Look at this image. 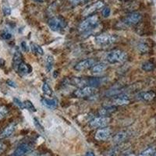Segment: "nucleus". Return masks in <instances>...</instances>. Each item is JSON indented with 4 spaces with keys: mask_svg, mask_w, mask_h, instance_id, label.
Masks as SVG:
<instances>
[{
    "mask_svg": "<svg viewBox=\"0 0 156 156\" xmlns=\"http://www.w3.org/2000/svg\"><path fill=\"white\" fill-rule=\"evenodd\" d=\"M99 23V18L97 15L88 16L87 19H85L79 26V30L83 33H90L91 30H95L98 26Z\"/></svg>",
    "mask_w": 156,
    "mask_h": 156,
    "instance_id": "obj_1",
    "label": "nucleus"
},
{
    "mask_svg": "<svg viewBox=\"0 0 156 156\" xmlns=\"http://www.w3.org/2000/svg\"><path fill=\"white\" fill-rule=\"evenodd\" d=\"M127 53L119 49L112 50L107 55L106 59L109 63L117 64L126 62L127 59Z\"/></svg>",
    "mask_w": 156,
    "mask_h": 156,
    "instance_id": "obj_2",
    "label": "nucleus"
},
{
    "mask_svg": "<svg viewBox=\"0 0 156 156\" xmlns=\"http://www.w3.org/2000/svg\"><path fill=\"white\" fill-rule=\"evenodd\" d=\"M129 97L124 94H118L112 96V98L107 102L105 106H119V105H128L129 103Z\"/></svg>",
    "mask_w": 156,
    "mask_h": 156,
    "instance_id": "obj_3",
    "label": "nucleus"
},
{
    "mask_svg": "<svg viewBox=\"0 0 156 156\" xmlns=\"http://www.w3.org/2000/svg\"><path fill=\"white\" fill-rule=\"evenodd\" d=\"M116 40V36L110 34H101L94 37V41H95V43L98 45H100V46L109 45V44L115 42Z\"/></svg>",
    "mask_w": 156,
    "mask_h": 156,
    "instance_id": "obj_4",
    "label": "nucleus"
},
{
    "mask_svg": "<svg viewBox=\"0 0 156 156\" xmlns=\"http://www.w3.org/2000/svg\"><path fill=\"white\" fill-rule=\"evenodd\" d=\"M48 26L53 31L59 32L66 27V22L62 17L56 16V17H52L48 20Z\"/></svg>",
    "mask_w": 156,
    "mask_h": 156,
    "instance_id": "obj_5",
    "label": "nucleus"
},
{
    "mask_svg": "<svg viewBox=\"0 0 156 156\" xmlns=\"http://www.w3.org/2000/svg\"><path fill=\"white\" fill-rule=\"evenodd\" d=\"M111 119L108 116H98L90 121L89 125L91 128H103L108 126L110 123Z\"/></svg>",
    "mask_w": 156,
    "mask_h": 156,
    "instance_id": "obj_6",
    "label": "nucleus"
},
{
    "mask_svg": "<svg viewBox=\"0 0 156 156\" xmlns=\"http://www.w3.org/2000/svg\"><path fill=\"white\" fill-rule=\"evenodd\" d=\"M96 91V87H90V86H87V87H80V88L76 89L73 92V95L76 98H85L88 97V96L92 95Z\"/></svg>",
    "mask_w": 156,
    "mask_h": 156,
    "instance_id": "obj_7",
    "label": "nucleus"
},
{
    "mask_svg": "<svg viewBox=\"0 0 156 156\" xmlns=\"http://www.w3.org/2000/svg\"><path fill=\"white\" fill-rule=\"evenodd\" d=\"M140 20H141L140 13L134 12L128 14L124 19L122 20V23L126 26H133V25L137 24L140 21Z\"/></svg>",
    "mask_w": 156,
    "mask_h": 156,
    "instance_id": "obj_8",
    "label": "nucleus"
},
{
    "mask_svg": "<svg viewBox=\"0 0 156 156\" xmlns=\"http://www.w3.org/2000/svg\"><path fill=\"white\" fill-rule=\"evenodd\" d=\"M104 5H105V3L103 1H97V2H94L91 5H88L87 8H85V9L82 12V16H89L90 15L94 13V12L98 11V9H101V8L104 7Z\"/></svg>",
    "mask_w": 156,
    "mask_h": 156,
    "instance_id": "obj_9",
    "label": "nucleus"
},
{
    "mask_svg": "<svg viewBox=\"0 0 156 156\" xmlns=\"http://www.w3.org/2000/svg\"><path fill=\"white\" fill-rule=\"evenodd\" d=\"M95 60L93 58H87L76 63L74 66V69L77 71L85 70L87 69H91L95 65Z\"/></svg>",
    "mask_w": 156,
    "mask_h": 156,
    "instance_id": "obj_10",
    "label": "nucleus"
},
{
    "mask_svg": "<svg viewBox=\"0 0 156 156\" xmlns=\"http://www.w3.org/2000/svg\"><path fill=\"white\" fill-rule=\"evenodd\" d=\"M111 134H112V129L109 127H103L96 132L94 137L97 140L101 141V140H105L109 138Z\"/></svg>",
    "mask_w": 156,
    "mask_h": 156,
    "instance_id": "obj_11",
    "label": "nucleus"
},
{
    "mask_svg": "<svg viewBox=\"0 0 156 156\" xmlns=\"http://www.w3.org/2000/svg\"><path fill=\"white\" fill-rule=\"evenodd\" d=\"M156 97L155 92H154L153 90H148V91H142V92L138 93L135 96L136 100L143 101H151L154 99V98Z\"/></svg>",
    "mask_w": 156,
    "mask_h": 156,
    "instance_id": "obj_12",
    "label": "nucleus"
},
{
    "mask_svg": "<svg viewBox=\"0 0 156 156\" xmlns=\"http://www.w3.org/2000/svg\"><path fill=\"white\" fill-rule=\"evenodd\" d=\"M32 147L30 144H27V143H24V144H20L16 147V149L13 151L12 156H24L25 154H27V153L30 152L31 151Z\"/></svg>",
    "mask_w": 156,
    "mask_h": 156,
    "instance_id": "obj_13",
    "label": "nucleus"
},
{
    "mask_svg": "<svg viewBox=\"0 0 156 156\" xmlns=\"http://www.w3.org/2000/svg\"><path fill=\"white\" fill-rule=\"evenodd\" d=\"M69 83L73 86L80 87H83L89 86V78L83 77H73L70 78Z\"/></svg>",
    "mask_w": 156,
    "mask_h": 156,
    "instance_id": "obj_14",
    "label": "nucleus"
},
{
    "mask_svg": "<svg viewBox=\"0 0 156 156\" xmlns=\"http://www.w3.org/2000/svg\"><path fill=\"white\" fill-rule=\"evenodd\" d=\"M16 124L15 122H12L9 125H8L4 129L3 131L0 134V139L1 140H3V139H6L8 137H9L10 136H12V134L14 133L15 129H16Z\"/></svg>",
    "mask_w": 156,
    "mask_h": 156,
    "instance_id": "obj_15",
    "label": "nucleus"
},
{
    "mask_svg": "<svg viewBox=\"0 0 156 156\" xmlns=\"http://www.w3.org/2000/svg\"><path fill=\"white\" fill-rule=\"evenodd\" d=\"M129 137V133L126 131H121L117 133L115 136L112 137V142L115 144H119L126 141Z\"/></svg>",
    "mask_w": 156,
    "mask_h": 156,
    "instance_id": "obj_16",
    "label": "nucleus"
},
{
    "mask_svg": "<svg viewBox=\"0 0 156 156\" xmlns=\"http://www.w3.org/2000/svg\"><path fill=\"white\" fill-rule=\"evenodd\" d=\"M16 70H17V72L19 73L20 75H21V76H25V75L29 74V73L31 72L32 68L29 64L25 63V62H23L20 64Z\"/></svg>",
    "mask_w": 156,
    "mask_h": 156,
    "instance_id": "obj_17",
    "label": "nucleus"
},
{
    "mask_svg": "<svg viewBox=\"0 0 156 156\" xmlns=\"http://www.w3.org/2000/svg\"><path fill=\"white\" fill-rule=\"evenodd\" d=\"M116 110V106H105L100 108L98 113L99 116H108V115L114 113Z\"/></svg>",
    "mask_w": 156,
    "mask_h": 156,
    "instance_id": "obj_18",
    "label": "nucleus"
},
{
    "mask_svg": "<svg viewBox=\"0 0 156 156\" xmlns=\"http://www.w3.org/2000/svg\"><path fill=\"white\" fill-rule=\"evenodd\" d=\"M41 103L44 106L49 109H55L58 106V101L55 99H48V98H42L41 99Z\"/></svg>",
    "mask_w": 156,
    "mask_h": 156,
    "instance_id": "obj_19",
    "label": "nucleus"
},
{
    "mask_svg": "<svg viewBox=\"0 0 156 156\" xmlns=\"http://www.w3.org/2000/svg\"><path fill=\"white\" fill-rule=\"evenodd\" d=\"M21 62H23V56L20 51H15L13 58H12V66L15 69H17L18 66Z\"/></svg>",
    "mask_w": 156,
    "mask_h": 156,
    "instance_id": "obj_20",
    "label": "nucleus"
},
{
    "mask_svg": "<svg viewBox=\"0 0 156 156\" xmlns=\"http://www.w3.org/2000/svg\"><path fill=\"white\" fill-rule=\"evenodd\" d=\"M106 68V64L100 62V63L95 64V65L91 68V72H92V73H101V72H103L104 70H105Z\"/></svg>",
    "mask_w": 156,
    "mask_h": 156,
    "instance_id": "obj_21",
    "label": "nucleus"
},
{
    "mask_svg": "<svg viewBox=\"0 0 156 156\" xmlns=\"http://www.w3.org/2000/svg\"><path fill=\"white\" fill-rule=\"evenodd\" d=\"M155 68V64L151 61H147L144 62V63H142L141 69L145 72H150V71L154 70Z\"/></svg>",
    "mask_w": 156,
    "mask_h": 156,
    "instance_id": "obj_22",
    "label": "nucleus"
},
{
    "mask_svg": "<svg viewBox=\"0 0 156 156\" xmlns=\"http://www.w3.org/2000/svg\"><path fill=\"white\" fill-rule=\"evenodd\" d=\"M54 65V58L51 55H47L46 59H45V68L48 72L52 69Z\"/></svg>",
    "mask_w": 156,
    "mask_h": 156,
    "instance_id": "obj_23",
    "label": "nucleus"
},
{
    "mask_svg": "<svg viewBox=\"0 0 156 156\" xmlns=\"http://www.w3.org/2000/svg\"><path fill=\"white\" fill-rule=\"evenodd\" d=\"M30 48H31V51L34 53L40 55H44V51H43L42 48L41 46H39L38 44H35V43H30Z\"/></svg>",
    "mask_w": 156,
    "mask_h": 156,
    "instance_id": "obj_24",
    "label": "nucleus"
},
{
    "mask_svg": "<svg viewBox=\"0 0 156 156\" xmlns=\"http://www.w3.org/2000/svg\"><path fill=\"white\" fill-rule=\"evenodd\" d=\"M42 91L45 95L48 96H51L52 95V90L50 87V86L48 85L47 82H44L42 84Z\"/></svg>",
    "mask_w": 156,
    "mask_h": 156,
    "instance_id": "obj_25",
    "label": "nucleus"
},
{
    "mask_svg": "<svg viewBox=\"0 0 156 156\" xmlns=\"http://www.w3.org/2000/svg\"><path fill=\"white\" fill-rule=\"evenodd\" d=\"M137 48H138L139 51L142 54L147 53V52H148L149 51V46L144 42H140V44H138Z\"/></svg>",
    "mask_w": 156,
    "mask_h": 156,
    "instance_id": "obj_26",
    "label": "nucleus"
},
{
    "mask_svg": "<svg viewBox=\"0 0 156 156\" xmlns=\"http://www.w3.org/2000/svg\"><path fill=\"white\" fill-rule=\"evenodd\" d=\"M9 113V108L5 105H1L0 106V120L4 119Z\"/></svg>",
    "mask_w": 156,
    "mask_h": 156,
    "instance_id": "obj_27",
    "label": "nucleus"
},
{
    "mask_svg": "<svg viewBox=\"0 0 156 156\" xmlns=\"http://www.w3.org/2000/svg\"><path fill=\"white\" fill-rule=\"evenodd\" d=\"M154 153H155V149L154 147H149L137 156H152Z\"/></svg>",
    "mask_w": 156,
    "mask_h": 156,
    "instance_id": "obj_28",
    "label": "nucleus"
},
{
    "mask_svg": "<svg viewBox=\"0 0 156 156\" xmlns=\"http://www.w3.org/2000/svg\"><path fill=\"white\" fill-rule=\"evenodd\" d=\"M23 105H24V108H27V109L30 110L31 112H36V108L34 107V105H33V103L31 102L29 100H27L23 102Z\"/></svg>",
    "mask_w": 156,
    "mask_h": 156,
    "instance_id": "obj_29",
    "label": "nucleus"
},
{
    "mask_svg": "<svg viewBox=\"0 0 156 156\" xmlns=\"http://www.w3.org/2000/svg\"><path fill=\"white\" fill-rule=\"evenodd\" d=\"M34 126H35V127L37 128V129H38L39 131H41V132H44V127H43L42 125L41 124V122H39L38 120H37L36 118H34Z\"/></svg>",
    "mask_w": 156,
    "mask_h": 156,
    "instance_id": "obj_30",
    "label": "nucleus"
},
{
    "mask_svg": "<svg viewBox=\"0 0 156 156\" xmlns=\"http://www.w3.org/2000/svg\"><path fill=\"white\" fill-rule=\"evenodd\" d=\"M69 2L71 4H73L74 5H80V4L83 3H86L89 1V0H69Z\"/></svg>",
    "mask_w": 156,
    "mask_h": 156,
    "instance_id": "obj_31",
    "label": "nucleus"
},
{
    "mask_svg": "<svg viewBox=\"0 0 156 156\" xmlns=\"http://www.w3.org/2000/svg\"><path fill=\"white\" fill-rule=\"evenodd\" d=\"M13 102H14L15 105H17L20 108H21V109L25 108L24 105H23V102H22L20 100L18 99V98H13Z\"/></svg>",
    "mask_w": 156,
    "mask_h": 156,
    "instance_id": "obj_32",
    "label": "nucleus"
},
{
    "mask_svg": "<svg viewBox=\"0 0 156 156\" xmlns=\"http://www.w3.org/2000/svg\"><path fill=\"white\" fill-rule=\"evenodd\" d=\"M1 37H2V38L5 39V40H9V39H10L12 37V34L9 32L5 31L1 34Z\"/></svg>",
    "mask_w": 156,
    "mask_h": 156,
    "instance_id": "obj_33",
    "label": "nucleus"
},
{
    "mask_svg": "<svg viewBox=\"0 0 156 156\" xmlns=\"http://www.w3.org/2000/svg\"><path fill=\"white\" fill-rule=\"evenodd\" d=\"M6 149V144L3 142H0V154H2Z\"/></svg>",
    "mask_w": 156,
    "mask_h": 156,
    "instance_id": "obj_34",
    "label": "nucleus"
},
{
    "mask_svg": "<svg viewBox=\"0 0 156 156\" xmlns=\"http://www.w3.org/2000/svg\"><path fill=\"white\" fill-rule=\"evenodd\" d=\"M102 14H103V16H105V17H107V16H109V15H110V9H109V8L106 7V8H105V9H103Z\"/></svg>",
    "mask_w": 156,
    "mask_h": 156,
    "instance_id": "obj_35",
    "label": "nucleus"
},
{
    "mask_svg": "<svg viewBox=\"0 0 156 156\" xmlns=\"http://www.w3.org/2000/svg\"><path fill=\"white\" fill-rule=\"evenodd\" d=\"M21 48L23 49V51H29V48L27 46V43L25 42V41H23L21 43Z\"/></svg>",
    "mask_w": 156,
    "mask_h": 156,
    "instance_id": "obj_36",
    "label": "nucleus"
},
{
    "mask_svg": "<svg viewBox=\"0 0 156 156\" xmlns=\"http://www.w3.org/2000/svg\"><path fill=\"white\" fill-rule=\"evenodd\" d=\"M3 12H4V14L6 15V16L9 15L11 12L10 8L8 7V6H5V7H3Z\"/></svg>",
    "mask_w": 156,
    "mask_h": 156,
    "instance_id": "obj_37",
    "label": "nucleus"
},
{
    "mask_svg": "<svg viewBox=\"0 0 156 156\" xmlns=\"http://www.w3.org/2000/svg\"><path fill=\"white\" fill-rule=\"evenodd\" d=\"M6 83H7V84L9 86H10V87H16V84L15 82H13L12 80H8L7 81H6Z\"/></svg>",
    "mask_w": 156,
    "mask_h": 156,
    "instance_id": "obj_38",
    "label": "nucleus"
},
{
    "mask_svg": "<svg viewBox=\"0 0 156 156\" xmlns=\"http://www.w3.org/2000/svg\"><path fill=\"white\" fill-rule=\"evenodd\" d=\"M122 156H135V154H133V152H129V151H127V152L124 153L123 154H122Z\"/></svg>",
    "mask_w": 156,
    "mask_h": 156,
    "instance_id": "obj_39",
    "label": "nucleus"
},
{
    "mask_svg": "<svg viewBox=\"0 0 156 156\" xmlns=\"http://www.w3.org/2000/svg\"><path fill=\"white\" fill-rule=\"evenodd\" d=\"M5 65V60L3 58H0V66H3Z\"/></svg>",
    "mask_w": 156,
    "mask_h": 156,
    "instance_id": "obj_40",
    "label": "nucleus"
},
{
    "mask_svg": "<svg viewBox=\"0 0 156 156\" xmlns=\"http://www.w3.org/2000/svg\"><path fill=\"white\" fill-rule=\"evenodd\" d=\"M86 156H95V154L92 152V151H87L86 153Z\"/></svg>",
    "mask_w": 156,
    "mask_h": 156,
    "instance_id": "obj_41",
    "label": "nucleus"
},
{
    "mask_svg": "<svg viewBox=\"0 0 156 156\" xmlns=\"http://www.w3.org/2000/svg\"><path fill=\"white\" fill-rule=\"evenodd\" d=\"M34 1H35V2H43L44 0H34Z\"/></svg>",
    "mask_w": 156,
    "mask_h": 156,
    "instance_id": "obj_42",
    "label": "nucleus"
},
{
    "mask_svg": "<svg viewBox=\"0 0 156 156\" xmlns=\"http://www.w3.org/2000/svg\"><path fill=\"white\" fill-rule=\"evenodd\" d=\"M152 156H156V151H155V153H154V154H153V155Z\"/></svg>",
    "mask_w": 156,
    "mask_h": 156,
    "instance_id": "obj_43",
    "label": "nucleus"
},
{
    "mask_svg": "<svg viewBox=\"0 0 156 156\" xmlns=\"http://www.w3.org/2000/svg\"><path fill=\"white\" fill-rule=\"evenodd\" d=\"M40 156H47V155H45V154H42V155H40Z\"/></svg>",
    "mask_w": 156,
    "mask_h": 156,
    "instance_id": "obj_44",
    "label": "nucleus"
}]
</instances>
